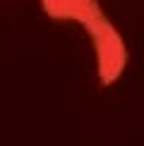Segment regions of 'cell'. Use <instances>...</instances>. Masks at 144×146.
<instances>
[{
  "instance_id": "1",
  "label": "cell",
  "mask_w": 144,
  "mask_h": 146,
  "mask_svg": "<svg viewBox=\"0 0 144 146\" xmlns=\"http://www.w3.org/2000/svg\"><path fill=\"white\" fill-rule=\"evenodd\" d=\"M41 10L58 24H79L91 38L96 82L101 86H113L120 82L127 67V46L115 27V22L106 15V10L94 0H41Z\"/></svg>"
}]
</instances>
